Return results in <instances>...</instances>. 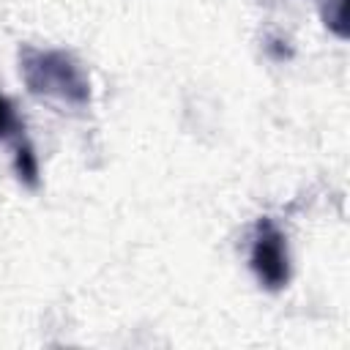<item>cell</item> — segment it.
I'll return each mask as SVG.
<instances>
[{"instance_id": "cell-5", "label": "cell", "mask_w": 350, "mask_h": 350, "mask_svg": "<svg viewBox=\"0 0 350 350\" xmlns=\"http://www.w3.org/2000/svg\"><path fill=\"white\" fill-rule=\"evenodd\" d=\"M323 22L336 33L347 36V0H323Z\"/></svg>"}, {"instance_id": "cell-1", "label": "cell", "mask_w": 350, "mask_h": 350, "mask_svg": "<svg viewBox=\"0 0 350 350\" xmlns=\"http://www.w3.org/2000/svg\"><path fill=\"white\" fill-rule=\"evenodd\" d=\"M19 74L33 96L66 107H85L90 101V79L85 68L63 49L25 46L19 52Z\"/></svg>"}, {"instance_id": "cell-3", "label": "cell", "mask_w": 350, "mask_h": 350, "mask_svg": "<svg viewBox=\"0 0 350 350\" xmlns=\"http://www.w3.org/2000/svg\"><path fill=\"white\" fill-rule=\"evenodd\" d=\"M14 172H16V178L25 186H30V189L38 186V161H36L33 148L25 139L16 142V150H14Z\"/></svg>"}, {"instance_id": "cell-2", "label": "cell", "mask_w": 350, "mask_h": 350, "mask_svg": "<svg viewBox=\"0 0 350 350\" xmlns=\"http://www.w3.org/2000/svg\"><path fill=\"white\" fill-rule=\"evenodd\" d=\"M249 268L260 287L265 290H282L290 282V252L284 232L271 221L260 219L252 232L249 243Z\"/></svg>"}, {"instance_id": "cell-4", "label": "cell", "mask_w": 350, "mask_h": 350, "mask_svg": "<svg viewBox=\"0 0 350 350\" xmlns=\"http://www.w3.org/2000/svg\"><path fill=\"white\" fill-rule=\"evenodd\" d=\"M22 131H25V126H22V120H19V115H16V107L11 104L8 96L0 93V139H14V142H19V139H25Z\"/></svg>"}]
</instances>
